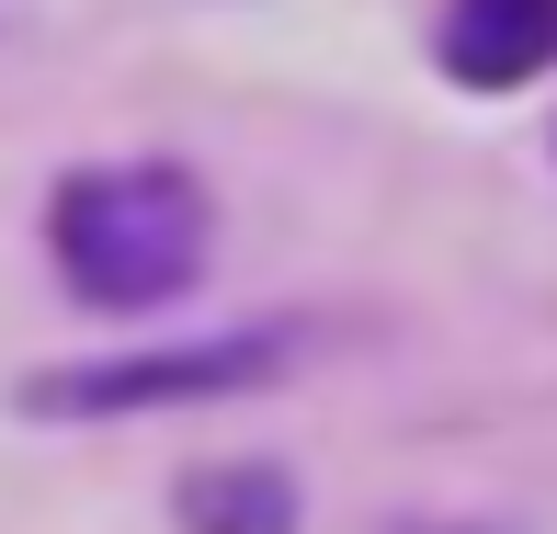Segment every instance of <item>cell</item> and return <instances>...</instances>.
<instances>
[{
    "instance_id": "cell-1",
    "label": "cell",
    "mask_w": 557,
    "mask_h": 534,
    "mask_svg": "<svg viewBox=\"0 0 557 534\" xmlns=\"http://www.w3.org/2000/svg\"><path fill=\"white\" fill-rule=\"evenodd\" d=\"M58 273L91 308H160L206 273V194L183 171H81L58 194Z\"/></svg>"
},
{
    "instance_id": "cell-2",
    "label": "cell",
    "mask_w": 557,
    "mask_h": 534,
    "mask_svg": "<svg viewBox=\"0 0 557 534\" xmlns=\"http://www.w3.org/2000/svg\"><path fill=\"white\" fill-rule=\"evenodd\" d=\"M285 341H206V352H137V364H81V375H35V410H148V398H206L239 375H273Z\"/></svg>"
},
{
    "instance_id": "cell-3",
    "label": "cell",
    "mask_w": 557,
    "mask_h": 534,
    "mask_svg": "<svg viewBox=\"0 0 557 534\" xmlns=\"http://www.w3.org/2000/svg\"><path fill=\"white\" fill-rule=\"evenodd\" d=\"M557 58V0H455L444 12V69L478 91H512Z\"/></svg>"
}]
</instances>
